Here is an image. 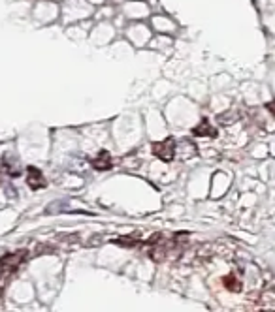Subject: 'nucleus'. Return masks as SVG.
<instances>
[{"instance_id": "1", "label": "nucleus", "mask_w": 275, "mask_h": 312, "mask_svg": "<svg viewBox=\"0 0 275 312\" xmlns=\"http://www.w3.org/2000/svg\"><path fill=\"white\" fill-rule=\"evenodd\" d=\"M23 252L19 254H12V256H6L4 260H0V288L8 282V278L15 273V269L19 267V263L23 261Z\"/></svg>"}, {"instance_id": "2", "label": "nucleus", "mask_w": 275, "mask_h": 312, "mask_svg": "<svg viewBox=\"0 0 275 312\" xmlns=\"http://www.w3.org/2000/svg\"><path fill=\"white\" fill-rule=\"evenodd\" d=\"M173 147H175V141L170 137V139H164V141H160V143L153 145V151H155V155H157L158 158L171 160V158H173Z\"/></svg>"}, {"instance_id": "3", "label": "nucleus", "mask_w": 275, "mask_h": 312, "mask_svg": "<svg viewBox=\"0 0 275 312\" xmlns=\"http://www.w3.org/2000/svg\"><path fill=\"white\" fill-rule=\"evenodd\" d=\"M109 166H111V158H109V155H107V153H100V156L94 160V168L100 169V171L109 169Z\"/></svg>"}, {"instance_id": "4", "label": "nucleus", "mask_w": 275, "mask_h": 312, "mask_svg": "<svg viewBox=\"0 0 275 312\" xmlns=\"http://www.w3.org/2000/svg\"><path fill=\"white\" fill-rule=\"evenodd\" d=\"M28 175H30L28 182H30V186H32V188H40V186H43V177H42V173H40L38 169L30 168L28 169Z\"/></svg>"}]
</instances>
